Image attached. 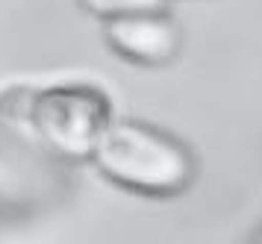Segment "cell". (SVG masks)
<instances>
[{
	"label": "cell",
	"instance_id": "7a4b0ae2",
	"mask_svg": "<svg viewBox=\"0 0 262 244\" xmlns=\"http://www.w3.org/2000/svg\"><path fill=\"white\" fill-rule=\"evenodd\" d=\"M27 121L62 159H92L112 115L106 94L95 85H48L30 97Z\"/></svg>",
	"mask_w": 262,
	"mask_h": 244
},
{
	"label": "cell",
	"instance_id": "277c9868",
	"mask_svg": "<svg viewBox=\"0 0 262 244\" xmlns=\"http://www.w3.org/2000/svg\"><path fill=\"white\" fill-rule=\"evenodd\" d=\"M168 0H80L89 15L112 21V18H127V15H144V12H165Z\"/></svg>",
	"mask_w": 262,
	"mask_h": 244
},
{
	"label": "cell",
	"instance_id": "5b68a950",
	"mask_svg": "<svg viewBox=\"0 0 262 244\" xmlns=\"http://www.w3.org/2000/svg\"><path fill=\"white\" fill-rule=\"evenodd\" d=\"M250 244H262V230H259V235H256V238H253Z\"/></svg>",
	"mask_w": 262,
	"mask_h": 244
},
{
	"label": "cell",
	"instance_id": "3957f363",
	"mask_svg": "<svg viewBox=\"0 0 262 244\" xmlns=\"http://www.w3.org/2000/svg\"><path fill=\"white\" fill-rule=\"evenodd\" d=\"M109 47L136 65H168L180 53L183 35L180 27L165 12H144V15H127L106 21Z\"/></svg>",
	"mask_w": 262,
	"mask_h": 244
},
{
	"label": "cell",
	"instance_id": "6da1fadb",
	"mask_svg": "<svg viewBox=\"0 0 262 244\" xmlns=\"http://www.w3.org/2000/svg\"><path fill=\"white\" fill-rule=\"evenodd\" d=\"M92 159L115 186L147 197H174L194 180L189 147L139 121H112Z\"/></svg>",
	"mask_w": 262,
	"mask_h": 244
}]
</instances>
